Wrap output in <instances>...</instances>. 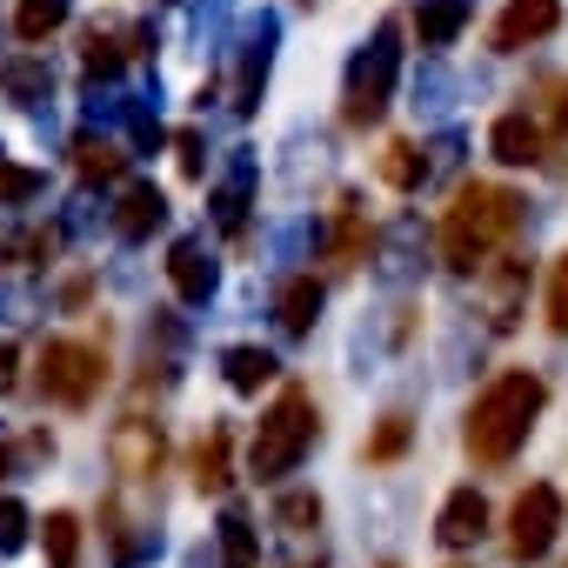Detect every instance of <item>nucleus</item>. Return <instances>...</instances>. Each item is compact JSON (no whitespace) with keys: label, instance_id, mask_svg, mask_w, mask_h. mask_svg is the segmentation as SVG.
<instances>
[{"label":"nucleus","instance_id":"nucleus-9","mask_svg":"<svg viewBox=\"0 0 568 568\" xmlns=\"http://www.w3.org/2000/svg\"><path fill=\"white\" fill-rule=\"evenodd\" d=\"M435 535H442V548H475V541L488 535V501H481L475 488H455V495L442 501Z\"/></svg>","mask_w":568,"mask_h":568},{"label":"nucleus","instance_id":"nucleus-13","mask_svg":"<svg viewBox=\"0 0 568 568\" xmlns=\"http://www.w3.org/2000/svg\"><path fill=\"white\" fill-rule=\"evenodd\" d=\"M468 14H475V0H422V8H415L422 48H448V41L468 28Z\"/></svg>","mask_w":568,"mask_h":568},{"label":"nucleus","instance_id":"nucleus-31","mask_svg":"<svg viewBox=\"0 0 568 568\" xmlns=\"http://www.w3.org/2000/svg\"><path fill=\"white\" fill-rule=\"evenodd\" d=\"M548 134H568V81H548Z\"/></svg>","mask_w":568,"mask_h":568},{"label":"nucleus","instance_id":"nucleus-4","mask_svg":"<svg viewBox=\"0 0 568 568\" xmlns=\"http://www.w3.org/2000/svg\"><path fill=\"white\" fill-rule=\"evenodd\" d=\"M34 382H41L48 402H61V408H88V402L101 395V382H108V355L88 348V342H48L41 362H34Z\"/></svg>","mask_w":568,"mask_h":568},{"label":"nucleus","instance_id":"nucleus-6","mask_svg":"<svg viewBox=\"0 0 568 568\" xmlns=\"http://www.w3.org/2000/svg\"><path fill=\"white\" fill-rule=\"evenodd\" d=\"M555 528H561V495H555L548 481L521 488L515 508H508V555H515V561H541V555L555 548Z\"/></svg>","mask_w":568,"mask_h":568},{"label":"nucleus","instance_id":"nucleus-2","mask_svg":"<svg viewBox=\"0 0 568 568\" xmlns=\"http://www.w3.org/2000/svg\"><path fill=\"white\" fill-rule=\"evenodd\" d=\"M541 402H548L541 375H528V368H508V375H495V382L475 395V408H468V428H462L468 455H475L481 468H501V462H515V448L528 442V428H535Z\"/></svg>","mask_w":568,"mask_h":568},{"label":"nucleus","instance_id":"nucleus-24","mask_svg":"<svg viewBox=\"0 0 568 568\" xmlns=\"http://www.w3.org/2000/svg\"><path fill=\"white\" fill-rule=\"evenodd\" d=\"M408 442H415V422H408V415H388V422L375 428V442H368V462H402Z\"/></svg>","mask_w":568,"mask_h":568},{"label":"nucleus","instance_id":"nucleus-17","mask_svg":"<svg viewBox=\"0 0 568 568\" xmlns=\"http://www.w3.org/2000/svg\"><path fill=\"white\" fill-rule=\"evenodd\" d=\"M521 295H528V261H508V267L495 274L488 322H495V328H515V315H521Z\"/></svg>","mask_w":568,"mask_h":568},{"label":"nucleus","instance_id":"nucleus-3","mask_svg":"<svg viewBox=\"0 0 568 568\" xmlns=\"http://www.w3.org/2000/svg\"><path fill=\"white\" fill-rule=\"evenodd\" d=\"M308 448H315V395H308V388H281V402H274V408L261 415V428H254L247 468H254V481H274V475L302 468Z\"/></svg>","mask_w":568,"mask_h":568},{"label":"nucleus","instance_id":"nucleus-32","mask_svg":"<svg viewBox=\"0 0 568 568\" xmlns=\"http://www.w3.org/2000/svg\"><path fill=\"white\" fill-rule=\"evenodd\" d=\"M181 168L201 174V141H194V134H181Z\"/></svg>","mask_w":568,"mask_h":568},{"label":"nucleus","instance_id":"nucleus-12","mask_svg":"<svg viewBox=\"0 0 568 568\" xmlns=\"http://www.w3.org/2000/svg\"><path fill=\"white\" fill-rule=\"evenodd\" d=\"M161 221H168V201H161V187H154V181L128 187V194H121V207H114V234H121V241H148Z\"/></svg>","mask_w":568,"mask_h":568},{"label":"nucleus","instance_id":"nucleus-20","mask_svg":"<svg viewBox=\"0 0 568 568\" xmlns=\"http://www.w3.org/2000/svg\"><path fill=\"white\" fill-rule=\"evenodd\" d=\"M74 168H81L88 181H114V174L128 168V154H121L114 141H94V134H81V141H74Z\"/></svg>","mask_w":568,"mask_h":568},{"label":"nucleus","instance_id":"nucleus-10","mask_svg":"<svg viewBox=\"0 0 568 568\" xmlns=\"http://www.w3.org/2000/svg\"><path fill=\"white\" fill-rule=\"evenodd\" d=\"M488 148H495V161H508V168H535L541 148H548V134H541V121H528V114H501V121L488 128Z\"/></svg>","mask_w":568,"mask_h":568},{"label":"nucleus","instance_id":"nucleus-21","mask_svg":"<svg viewBox=\"0 0 568 568\" xmlns=\"http://www.w3.org/2000/svg\"><path fill=\"white\" fill-rule=\"evenodd\" d=\"M227 448H234V435H227V428H214V435L201 442V455H194V481H201L207 495H221V488H227Z\"/></svg>","mask_w":568,"mask_h":568},{"label":"nucleus","instance_id":"nucleus-14","mask_svg":"<svg viewBox=\"0 0 568 568\" xmlns=\"http://www.w3.org/2000/svg\"><path fill=\"white\" fill-rule=\"evenodd\" d=\"M274 315H281V328H288V335H308L315 315H322V281L315 274H295L288 288L274 295Z\"/></svg>","mask_w":568,"mask_h":568},{"label":"nucleus","instance_id":"nucleus-25","mask_svg":"<svg viewBox=\"0 0 568 568\" xmlns=\"http://www.w3.org/2000/svg\"><path fill=\"white\" fill-rule=\"evenodd\" d=\"M41 194V174L34 168H14L8 154H0V201H34Z\"/></svg>","mask_w":568,"mask_h":568},{"label":"nucleus","instance_id":"nucleus-1","mask_svg":"<svg viewBox=\"0 0 568 568\" xmlns=\"http://www.w3.org/2000/svg\"><path fill=\"white\" fill-rule=\"evenodd\" d=\"M515 227H521V194L495 187V181H468L442 214V261L455 274H481L495 261V247L515 241Z\"/></svg>","mask_w":568,"mask_h":568},{"label":"nucleus","instance_id":"nucleus-5","mask_svg":"<svg viewBox=\"0 0 568 568\" xmlns=\"http://www.w3.org/2000/svg\"><path fill=\"white\" fill-rule=\"evenodd\" d=\"M395 74H402V41H395V28H382V34H375V48L348 68V121H355V128H362V121H375V114L388 108Z\"/></svg>","mask_w":568,"mask_h":568},{"label":"nucleus","instance_id":"nucleus-28","mask_svg":"<svg viewBox=\"0 0 568 568\" xmlns=\"http://www.w3.org/2000/svg\"><path fill=\"white\" fill-rule=\"evenodd\" d=\"M548 328L555 335H568V254L555 261V274H548Z\"/></svg>","mask_w":568,"mask_h":568},{"label":"nucleus","instance_id":"nucleus-18","mask_svg":"<svg viewBox=\"0 0 568 568\" xmlns=\"http://www.w3.org/2000/svg\"><path fill=\"white\" fill-rule=\"evenodd\" d=\"M41 541H48V568H74V555H81V521H74L68 508H54V515L41 521Z\"/></svg>","mask_w":568,"mask_h":568},{"label":"nucleus","instance_id":"nucleus-11","mask_svg":"<svg viewBox=\"0 0 568 568\" xmlns=\"http://www.w3.org/2000/svg\"><path fill=\"white\" fill-rule=\"evenodd\" d=\"M168 281H174L181 302H207V295H214V261H207V247H201V241H174Z\"/></svg>","mask_w":568,"mask_h":568},{"label":"nucleus","instance_id":"nucleus-7","mask_svg":"<svg viewBox=\"0 0 568 568\" xmlns=\"http://www.w3.org/2000/svg\"><path fill=\"white\" fill-rule=\"evenodd\" d=\"M108 455H114V468H121L128 481H148V475H161V428L141 422V415H128V422L114 428Z\"/></svg>","mask_w":568,"mask_h":568},{"label":"nucleus","instance_id":"nucleus-23","mask_svg":"<svg viewBox=\"0 0 568 568\" xmlns=\"http://www.w3.org/2000/svg\"><path fill=\"white\" fill-rule=\"evenodd\" d=\"M362 247H368V227H362V207L355 201H342V214H335V261L348 267V261H362Z\"/></svg>","mask_w":568,"mask_h":568},{"label":"nucleus","instance_id":"nucleus-29","mask_svg":"<svg viewBox=\"0 0 568 568\" xmlns=\"http://www.w3.org/2000/svg\"><path fill=\"white\" fill-rule=\"evenodd\" d=\"M8 88H14L21 101H34V94H48V68H34V61H21V68H8Z\"/></svg>","mask_w":568,"mask_h":568},{"label":"nucleus","instance_id":"nucleus-15","mask_svg":"<svg viewBox=\"0 0 568 568\" xmlns=\"http://www.w3.org/2000/svg\"><path fill=\"white\" fill-rule=\"evenodd\" d=\"M227 388H241V395H254V388H267L274 375H281V362L267 355V348H227Z\"/></svg>","mask_w":568,"mask_h":568},{"label":"nucleus","instance_id":"nucleus-33","mask_svg":"<svg viewBox=\"0 0 568 568\" xmlns=\"http://www.w3.org/2000/svg\"><path fill=\"white\" fill-rule=\"evenodd\" d=\"M8 388H14V348L0 342V395H8Z\"/></svg>","mask_w":568,"mask_h":568},{"label":"nucleus","instance_id":"nucleus-26","mask_svg":"<svg viewBox=\"0 0 568 568\" xmlns=\"http://www.w3.org/2000/svg\"><path fill=\"white\" fill-rule=\"evenodd\" d=\"M274 521L302 535V528H315V521H322V501H315V495H281V508H274Z\"/></svg>","mask_w":568,"mask_h":568},{"label":"nucleus","instance_id":"nucleus-16","mask_svg":"<svg viewBox=\"0 0 568 568\" xmlns=\"http://www.w3.org/2000/svg\"><path fill=\"white\" fill-rule=\"evenodd\" d=\"M382 181H388V187H402V194H415V187L428 181L422 148H415V141H388V148H382Z\"/></svg>","mask_w":568,"mask_h":568},{"label":"nucleus","instance_id":"nucleus-22","mask_svg":"<svg viewBox=\"0 0 568 568\" xmlns=\"http://www.w3.org/2000/svg\"><path fill=\"white\" fill-rule=\"evenodd\" d=\"M254 528L247 515H221V568H254Z\"/></svg>","mask_w":568,"mask_h":568},{"label":"nucleus","instance_id":"nucleus-30","mask_svg":"<svg viewBox=\"0 0 568 568\" xmlns=\"http://www.w3.org/2000/svg\"><path fill=\"white\" fill-rule=\"evenodd\" d=\"M88 68H94V74H114V68H121V54H114V41H108L101 28L88 34Z\"/></svg>","mask_w":568,"mask_h":568},{"label":"nucleus","instance_id":"nucleus-8","mask_svg":"<svg viewBox=\"0 0 568 568\" xmlns=\"http://www.w3.org/2000/svg\"><path fill=\"white\" fill-rule=\"evenodd\" d=\"M555 28H561V8H555V0H508V14L495 21V48H501V54H515V48H528V41L555 34Z\"/></svg>","mask_w":568,"mask_h":568},{"label":"nucleus","instance_id":"nucleus-19","mask_svg":"<svg viewBox=\"0 0 568 568\" xmlns=\"http://www.w3.org/2000/svg\"><path fill=\"white\" fill-rule=\"evenodd\" d=\"M61 21H68V0H21L14 8V34L21 41H48Z\"/></svg>","mask_w":568,"mask_h":568},{"label":"nucleus","instance_id":"nucleus-27","mask_svg":"<svg viewBox=\"0 0 568 568\" xmlns=\"http://www.w3.org/2000/svg\"><path fill=\"white\" fill-rule=\"evenodd\" d=\"M21 541H28V508L14 495H0V555H14Z\"/></svg>","mask_w":568,"mask_h":568}]
</instances>
